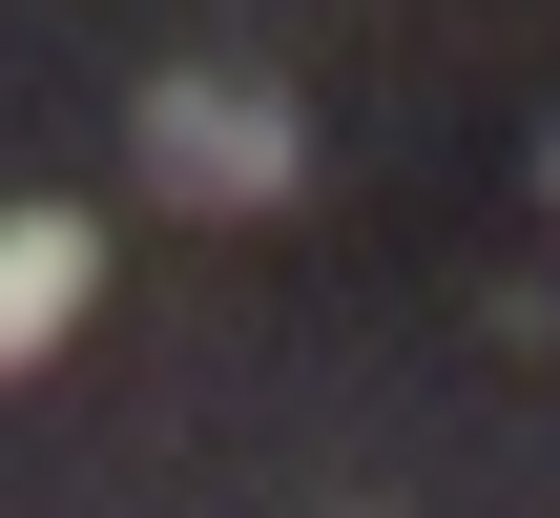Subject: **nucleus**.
I'll return each mask as SVG.
<instances>
[{
	"mask_svg": "<svg viewBox=\"0 0 560 518\" xmlns=\"http://www.w3.org/2000/svg\"><path fill=\"white\" fill-rule=\"evenodd\" d=\"M145 166L208 187V208H270V187H291V125H270L249 83H145Z\"/></svg>",
	"mask_w": 560,
	"mask_h": 518,
	"instance_id": "nucleus-1",
	"label": "nucleus"
},
{
	"mask_svg": "<svg viewBox=\"0 0 560 518\" xmlns=\"http://www.w3.org/2000/svg\"><path fill=\"white\" fill-rule=\"evenodd\" d=\"M83 291H104V228H83V208H0V374H21V353H62V332H83Z\"/></svg>",
	"mask_w": 560,
	"mask_h": 518,
	"instance_id": "nucleus-2",
	"label": "nucleus"
}]
</instances>
